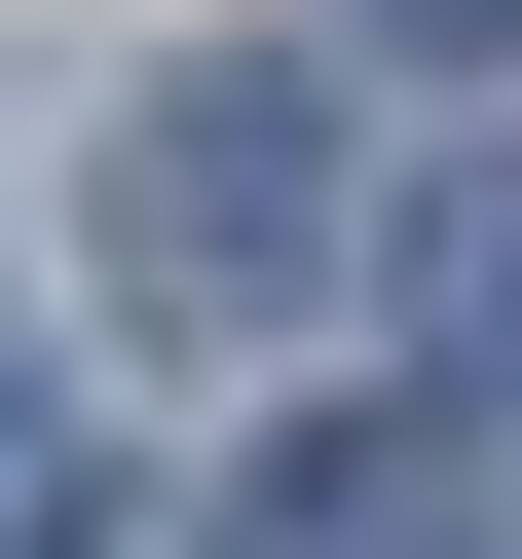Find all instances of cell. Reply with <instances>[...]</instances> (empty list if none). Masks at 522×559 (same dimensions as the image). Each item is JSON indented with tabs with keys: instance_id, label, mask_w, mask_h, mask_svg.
Segmentation results:
<instances>
[{
	"instance_id": "cell-1",
	"label": "cell",
	"mask_w": 522,
	"mask_h": 559,
	"mask_svg": "<svg viewBox=\"0 0 522 559\" xmlns=\"http://www.w3.org/2000/svg\"><path fill=\"white\" fill-rule=\"evenodd\" d=\"M336 224H373V112L299 75V38H187L150 112H112V299L224 373V336H299L336 299Z\"/></svg>"
},
{
	"instance_id": "cell-3",
	"label": "cell",
	"mask_w": 522,
	"mask_h": 559,
	"mask_svg": "<svg viewBox=\"0 0 522 559\" xmlns=\"http://www.w3.org/2000/svg\"><path fill=\"white\" fill-rule=\"evenodd\" d=\"M0 559H112V448H38V411H0Z\"/></svg>"
},
{
	"instance_id": "cell-2",
	"label": "cell",
	"mask_w": 522,
	"mask_h": 559,
	"mask_svg": "<svg viewBox=\"0 0 522 559\" xmlns=\"http://www.w3.org/2000/svg\"><path fill=\"white\" fill-rule=\"evenodd\" d=\"M261 559H522V448H485V411H336Z\"/></svg>"
},
{
	"instance_id": "cell-4",
	"label": "cell",
	"mask_w": 522,
	"mask_h": 559,
	"mask_svg": "<svg viewBox=\"0 0 522 559\" xmlns=\"http://www.w3.org/2000/svg\"><path fill=\"white\" fill-rule=\"evenodd\" d=\"M336 38H411V75H485V38H522V0H336Z\"/></svg>"
}]
</instances>
